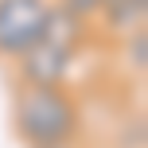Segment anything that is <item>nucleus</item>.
<instances>
[{
	"label": "nucleus",
	"instance_id": "obj_1",
	"mask_svg": "<svg viewBox=\"0 0 148 148\" xmlns=\"http://www.w3.org/2000/svg\"><path fill=\"white\" fill-rule=\"evenodd\" d=\"M12 129L27 148H74L82 133L78 97L62 86H27L16 82L12 94Z\"/></svg>",
	"mask_w": 148,
	"mask_h": 148
},
{
	"label": "nucleus",
	"instance_id": "obj_2",
	"mask_svg": "<svg viewBox=\"0 0 148 148\" xmlns=\"http://www.w3.org/2000/svg\"><path fill=\"white\" fill-rule=\"evenodd\" d=\"M51 0H0V59H20L47 31Z\"/></svg>",
	"mask_w": 148,
	"mask_h": 148
},
{
	"label": "nucleus",
	"instance_id": "obj_3",
	"mask_svg": "<svg viewBox=\"0 0 148 148\" xmlns=\"http://www.w3.org/2000/svg\"><path fill=\"white\" fill-rule=\"evenodd\" d=\"M74 59H78V51H66V47L51 43V39H39L35 47H27L16 59V74L27 86H62Z\"/></svg>",
	"mask_w": 148,
	"mask_h": 148
},
{
	"label": "nucleus",
	"instance_id": "obj_4",
	"mask_svg": "<svg viewBox=\"0 0 148 148\" xmlns=\"http://www.w3.org/2000/svg\"><path fill=\"white\" fill-rule=\"evenodd\" d=\"M97 20H101V31L113 39H125L133 31L144 27L148 20V0H105L97 8Z\"/></svg>",
	"mask_w": 148,
	"mask_h": 148
},
{
	"label": "nucleus",
	"instance_id": "obj_5",
	"mask_svg": "<svg viewBox=\"0 0 148 148\" xmlns=\"http://www.w3.org/2000/svg\"><path fill=\"white\" fill-rule=\"evenodd\" d=\"M121 51H125V62L136 78H144V66H148V31H133V35L121 39Z\"/></svg>",
	"mask_w": 148,
	"mask_h": 148
}]
</instances>
